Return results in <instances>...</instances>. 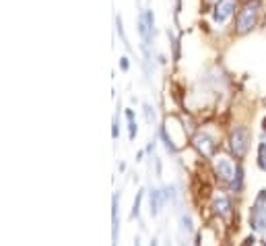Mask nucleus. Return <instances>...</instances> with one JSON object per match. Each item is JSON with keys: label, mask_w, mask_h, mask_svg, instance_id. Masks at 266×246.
Returning a JSON list of instances; mask_svg holds the SVG:
<instances>
[{"label": "nucleus", "mask_w": 266, "mask_h": 246, "mask_svg": "<svg viewBox=\"0 0 266 246\" xmlns=\"http://www.w3.org/2000/svg\"><path fill=\"white\" fill-rule=\"evenodd\" d=\"M258 11H260V0H250V3H245V7L239 11L237 21H235V27L239 33H245L256 25Z\"/></svg>", "instance_id": "obj_1"}, {"label": "nucleus", "mask_w": 266, "mask_h": 246, "mask_svg": "<svg viewBox=\"0 0 266 246\" xmlns=\"http://www.w3.org/2000/svg\"><path fill=\"white\" fill-rule=\"evenodd\" d=\"M231 149L235 153V157H243L248 151V130L243 126L235 128L231 135Z\"/></svg>", "instance_id": "obj_2"}, {"label": "nucleus", "mask_w": 266, "mask_h": 246, "mask_svg": "<svg viewBox=\"0 0 266 246\" xmlns=\"http://www.w3.org/2000/svg\"><path fill=\"white\" fill-rule=\"evenodd\" d=\"M194 147L204 155V157H211L213 153H215V139L211 137V135H207V133H198L196 137H194Z\"/></svg>", "instance_id": "obj_3"}, {"label": "nucleus", "mask_w": 266, "mask_h": 246, "mask_svg": "<svg viewBox=\"0 0 266 246\" xmlns=\"http://www.w3.org/2000/svg\"><path fill=\"white\" fill-rule=\"evenodd\" d=\"M235 11V0H219L215 7V21L217 23H225Z\"/></svg>", "instance_id": "obj_4"}, {"label": "nucleus", "mask_w": 266, "mask_h": 246, "mask_svg": "<svg viewBox=\"0 0 266 246\" xmlns=\"http://www.w3.org/2000/svg\"><path fill=\"white\" fill-rule=\"evenodd\" d=\"M250 225L256 232H264L266 228V209H262V203H256L250 211Z\"/></svg>", "instance_id": "obj_5"}, {"label": "nucleus", "mask_w": 266, "mask_h": 246, "mask_svg": "<svg viewBox=\"0 0 266 246\" xmlns=\"http://www.w3.org/2000/svg\"><path fill=\"white\" fill-rule=\"evenodd\" d=\"M215 168H217L219 178H223V180H231L235 176V168H233L231 159H227V157H219L215 161Z\"/></svg>", "instance_id": "obj_6"}, {"label": "nucleus", "mask_w": 266, "mask_h": 246, "mask_svg": "<svg viewBox=\"0 0 266 246\" xmlns=\"http://www.w3.org/2000/svg\"><path fill=\"white\" fill-rule=\"evenodd\" d=\"M112 221H114V225H112L114 244L112 246H116L118 244V230H120V221H118V195H114V199H112Z\"/></svg>", "instance_id": "obj_7"}, {"label": "nucleus", "mask_w": 266, "mask_h": 246, "mask_svg": "<svg viewBox=\"0 0 266 246\" xmlns=\"http://www.w3.org/2000/svg\"><path fill=\"white\" fill-rule=\"evenodd\" d=\"M161 203H163V195L159 193V191H151V195H149V207H151V215L153 217H157L159 215V211H161Z\"/></svg>", "instance_id": "obj_8"}, {"label": "nucleus", "mask_w": 266, "mask_h": 246, "mask_svg": "<svg viewBox=\"0 0 266 246\" xmlns=\"http://www.w3.org/2000/svg\"><path fill=\"white\" fill-rule=\"evenodd\" d=\"M213 207H215V211H217L219 215H229V209H231V201H229L227 197H219V199H215Z\"/></svg>", "instance_id": "obj_9"}, {"label": "nucleus", "mask_w": 266, "mask_h": 246, "mask_svg": "<svg viewBox=\"0 0 266 246\" xmlns=\"http://www.w3.org/2000/svg\"><path fill=\"white\" fill-rule=\"evenodd\" d=\"M126 118H128V130H130V141L136 139V122H134V112L126 110Z\"/></svg>", "instance_id": "obj_10"}, {"label": "nucleus", "mask_w": 266, "mask_h": 246, "mask_svg": "<svg viewBox=\"0 0 266 246\" xmlns=\"http://www.w3.org/2000/svg\"><path fill=\"white\" fill-rule=\"evenodd\" d=\"M266 141L260 143V149H258V163H260V168H266Z\"/></svg>", "instance_id": "obj_11"}, {"label": "nucleus", "mask_w": 266, "mask_h": 246, "mask_svg": "<svg viewBox=\"0 0 266 246\" xmlns=\"http://www.w3.org/2000/svg\"><path fill=\"white\" fill-rule=\"evenodd\" d=\"M142 108H145V118H147V122H149V124H153V122H155V118H157V116H155V108H153L151 104H145Z\"/></svg>", "instance_id": "obj_12"}, {"label": "nucleus", "mask_w": 266, "mask_h": 246, "mask_svg": "<svg viewBox=\"0 0 266 246\" xmlns=\"http://www.w3.org/2000/svg\"><path fill=\"white\" fill-rule=\"evenodd\" d=\"M140 201H142V191L136 193L134 197V205H132V217H138L140 215Z\"/></svg>", "instance_id": "obj_13"}, {"label": "nucleus", "mask_w": 266, "mask_h": 246, "mask_svg": "<svg viewBox=\"0 0 266 246\" xmlns=\"http://www.w3.org/2000/svg\"><path fill=\"white\" fill-rule=\"evenodd\" d=\"M116 27H118V33H120V37H122V44L130 50V44H128V40H126V35H124V27H122V17H116Z\"/></svg>", "instance_id": "obj_14"}, {"label": "nucleus", "mask_w": 266, "mask_h": 246, "mask_svg": "<svg viewBox=\"0 0 266 246\" xmlns=\"http://www.w3.org/2000/svg\"><path fill=\"white\" fill-rule=\"evenodd\" d=\"M182 230L186 234H192V217L190 215H182Z\"/></svg>", "instance_id": "obj_15"}, {"label": "nucleus", "mask_w": 266, "mask_h": 246, "mask_svg": "<svg viewBox=\"0 0 266 246\" xmlns=\"http://www.w3.org/2000/svg\"><path fill=\"white\" fill-rule=\"evenodd\" d=\"M241 174H243V172H241V168H237V176L233 178V184H231L235 193H237V191H241V180H243V178H241Z\"/></svg>", "instance_id": "obj_16"}, {"label": "nucleus", "mask_w": 266, "mask_h": 246, "mask_svg": "<svg viewBox=\"0 0 266 246\" xmlns=\"http://www.w3.org/2000/svg\"><path fill=\"white\" fill-rule=\"evenodd\" d=\"M165 199H171V203H175V186H165Z\"/></svg>", "instance_id": "obj_17"}, {"label": "nucleus", "mask_w": 266, "mask_h": 246, "mask_svg": "<svg viewBox=\"0 0 266 246\" xmlns=\"http://www.w3.org/2000/svg\"><path fill=\"white\" fill-rule=\"evenodd\" d=\"M120 60H122V62H120V64H122V70H128V58H120Z\"/></svg>", "instance_id": "obj_18"}, {"label": "nucleus", "mask_w": 266, "mask_h": 246, "mask_svg": "<svg viewBox=\"0 0 266 246\" xmlns=\"http://www.w3.org/2000/svg\"><path fill=\"white\" fill-rule=\"evenodd\" d=\"M262 128H264V133H266V118L262 120Z\"/></svg>", "instance_id": "obj_19"}, {"label": "nucleus", "mask_w": 266, "mask_h": 246, "mask_svg": "<svg viewBox=\"0 0 266 246\" xmlns=\"http://www.w3.org/2000/svg\"><path fill=\"white\" fill-rule=\"evenodd\" d=\"M151 246H159V244H157V240H151Z\"/></svg>", "instance_id": "obj_20"}, {"label": "nucleus", "mask_w": 266, "mask_h": 246, "mask_svg": "<svg viewBox=\"0 0 266 246\" xmlns=\"http://www.w3.org/2000/svg\"><path fill=\"white\" fill-rule=\"evenodd\" d=\"M134 246H140V242H138V238H136V240H134Z\"/></svg>", "instance_id": "obj_21"}, {"label": "nucleus", "mask_w": 266, "mask_h": 246, "mask_svg": "<svg viewBox=\"0 0 266 246\" xmlns=\"http://www.w3.org/2000/svg\"><path fill=\"white\" fill-rule=\"evenodd\" d=\"M209 3H219V0H209Z\"/></svg>", "instance_id": "obj_22"}, {"label": "nucleus", "mask_w": 266, "mask_h": 246, "mask_svg": "<svg viewBox=\"0 0 266 246\" xmlns=\"http://www.w3.org/2000/svg\"><path fill=\"white\" fill-rule=\"evenodd\" d=\"M184 246H186V244H184Z\"/></svg>", "instance_id": "obj_23"}]
</instances>
